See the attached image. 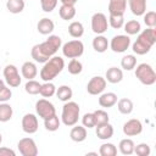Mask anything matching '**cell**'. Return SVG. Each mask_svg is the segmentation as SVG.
<instances>
[{"instance_id":"obj_1","label":"cell","mask_w":156,"mask_h":156,"mask_svg":"<svg viewBox=\"0 0 156 156\" xmlns=\"http://www.w3.org/2000/svg\"><path fill=\"white\" fill-rule=\"evenodd\" d=\"M62 46V39L58 35L50 34L49 38L39 44H35L30 50V56L35 62L44 63L50 57L55 56L58 49Z\"/></svg>"},{"instance_id":"obj_2","label":"cell","mask_w":156,"mask_h":156,"mask_svg":"<svg viewBox=\"0 0 156 156\" xmlns=\"http://www.w3.org/2000/svg\"><path fill=\"white\" fill-rule=\"evenodd\" d=\"M155 43H156V29L146 28L144 30H140L136 40L130 45H132V50L134 54L145 55L151 50Z\"/></svg>"},{"instance_id":"obj_3","label":"cell","mask_w":156,"mask_h":156,"mask_svg":"<svg viewBox=\"0 0 156 156\" xmlns=\"http://www.w3.org/2000/svg\"><path fill=\"white\" fill-rule=\"evenodd\" d=\"M63 68H65V60L61 56L55 55L43 63L39 74L44 82H51L62 72Z\"/></svg>"},{"instance_id":"obj_4","label":"cell","mask_w":156,"mask_h":156,"mask_svg":"<svg viewBox=\"0 0 156 156\" xmlns=\"http://www.w3.org/2000/svg\"><path fill=\"white\" fill-rule=\"evenodd\" d=\"M80 117V107L74 101H66L62 106L61 112V122L67 127H73L78 123V119Z\"/></svg>"},{"instance_id":"obj_5","label":"cell","mask_w":156,"mask_h":156,"mask_svg":"<svg viewBox=\"0 0 156 156\" xmlns=\"http://www.w3.org/2000/svg\"><path fill=\"white\" fill-rule=\"evenodd\" d=\"M135 77L136 79L144 84V85H154L156 83V72L154 71L152 66L146 63V62H143V63H139L138 66H135Z\"/></svg>"},{"instance_id":"obj_6","label":"cell","mask_w":156,"mask_h":156,"mask_svg":"<svg viewBox=\"0 0 156 156\" xmlns=\"http://www.w3.org/2000/svg\"><path fill=\"white\" fill-rule=\"evenodd\" d=\"M62 55L67 58H78L84 52V44L79 39L69 40L61 46Z\"/></svg>"},{"instance_id":"obj_7","label":"cell","mask_w":156,"mask_h":156,"mask_svg":"<svg viewBox=\"0 0 156 156\" xmlns=\"http://www.w3.org/2000/svg\"><path fill=\"white\" fill-rule=\"evenodd\" d=\"M130 44H132V40H130L129 35H127V34H118V35H115L108 41V48L113 52L122 54V52H126L129 49Z\"/></svg>"},{"instance_id":"obj_8","label":"cell","mask_w":156,"mask_h":156,"mask_svg":"<svg viewBox=\"0 0 156 156\" xmlns=\"http://www.w3.org/2000/svg\"><path fill=\"white\" fill-rule=\"evenodd\" d=\"M4 78H5V82L6 84L10 87V88H17L20 87L21 82H22V77L20 76V72H18V68L15 66V65H6L4 71Z\"/></svg>"},{"instance_id":"obj_9","label":"cell","mask_w":156,"mask_h":156,"mask_svg":"<svg viewBox=\"0 0 156 156\" xmlns=\"http://www.w3.org/2000/svg\"><path fill=\"white\" fill-rule=\"evenodd\" d=\"M17 149L22 156H37L38 155V146L33 138H22L17 143Z\"/></svg>"},{"instance_id":"obj_10","label":"cell","mask_w":156,"mask_h":156,"mask_svg":"<svg viewBox=\"0 0 156 156\" xmlns=\"http://www.w3.org/2000/svg\"><path fill=\"white\" fill-rule=\"evenodd\" d=\"M108 28V21L105 13L102 12H96L91 16V30L98 35V34H104L107 32Z\"/></svg>"},{"instance_id":"obj_11","label":"cell","mask_w":156,"mask_h":156,"mask_svg":"<svg viewBox=\"0 0 156 156\" xmlns=\"http://www.w3.org/2000/svg\"><path fill=\"white\" fill-rule=\"evenodd\" d=\"M35 112L40 118L45 119V118L55 115L56 113V108H55L52 102H50L48 99L44 98V99H39L35 102Z\"/></svg>"},{"instance_id":"obj_12","label":"cell","mask_w":156,"mask_h":156,"mask_svg":"<svg viewBox=\"0 0 156 156\" xmlns=\"http://www.w3.org/2000/svg\"><path fill=\"white\" fill-rule=\"evenodd\" d=\"M106 84H107V82H106V79L104 77L95 76V77H93L88 82V84H87V91L90 95H100L101 93L105 91Z\"/></svg>"},{"instance_id":"obj_13","label":"cell","mask_w":156,"mask_h":156,"mask_svg":"<svg viewBox=\"0 0 156 156\" xmlns=\"http://www.w3.org/2000/svg\"><path fill=\"white\" fill-rule=\"evenodd\" d=\"M22 130L27 134H34L38 128H39V122H38V117L34 113H26L22 117Z\"/></svg>"},{"instance_id":"obj_14","label":"cell","mask_w":156,"mask_h":156,"mask_svg":"<svg viewBox=\"0 0 156 156\" xmlns=\"http://www.w3.org/2000/svg\"><path fill=\"white\" fill-rule=\"evenodd\" d=\"M122 130H123V134L126 136H135V135H139L143 132V123L138 118L128 119L123 124Z\"/></svg>"},{"instance_id":"obj_15","label":"cell","mask_w":156,"mask_h":156,"mask_svg":"<svg viewBox=\"0 0 156 156\" xmlns=\"http://www.w3.org/2000/svg\"><path fill=\"white\" fill-rule=\"evenodd\" d=\"M96 127V136L101 140H108L113 136V127L110 122L107 123H104V124H99V126H95Z\"/></svg>"},{"instance_id":"obj_16","label":"cell","mask_w":156,"mask_h":156,"mask_svg":"<svg viewBox=\"0 0 156 156\" xmlns=\"http://www.w3.org/2000/svg\"><path fill=\"white\" fill-rule=\"evenodd\" d=\"M21 74L23 78H26L27 80L29 79H34L38 74V67L34 62L32 61H26L22 67H21Z\"/></svg>"},{"instance_id":"obj_17","label":"cell","mask_w":156,"mask_h":156,"mask_svg":"<svg viewBox=\"0 0 156 156\" xmlns=\"http://www.w3.org/2000/svg\"><path fill=\"white\" fill-rule=\"evenodd\" d=\"M127 10V0H108L110 15H124Z\"/></svg>"},{"instance_id":"obj_18","label":"cell","mask_w":156,"mask_h":156,"mask_svg":"<svg viewBox=\"0 0 156 156\" xmlns=\"http://www.w3.org/2000/svg\"><path fill=\"white\" fill-rule=\"evenodd\" d=\"M127 2L134 16H143L146 12V0H127Z\"/></svg>"},{"instance_id":"obj_19","label":"cell","mask_w":156,"mask_h":156,"mask_svg":"<svg viewBox=\"0 0 156 156\" xmlns=\"http://www.w3.org/2000/svg\"><path fill=\"white\" fill-rule=\"evenodd\" d=\"M37 29L43 35H50L55 29V23H54L52 20H50L48 17H44V18L39 20V22L37 24Z\"/></svg>"},{"instance_id":"obj_20","label":"cell","mask_w":156,"mask_h":156,"mask_svg":"<svg viewBox=\"0 0 156 156\" xmlns=\"http://www.w3.org/2000/svg\"><path fill=\"white\" fill-rule=\"evenodd\" d=\"M105 79H106V82H108L111 84H117V83L122 82V79H123V71H122V68L110 67L106 71Z\"/></svg>"},{"instance_id":"obj_21","label":"cell","mask_w":156,"mask_h":156,"mask_svg":"<svg viewBox=\"0 0 156 156\" xmlns=\"http://www.w3.org/2000/svg\"><path fill=\"white\" fill-rule=\"evenodd\" d=\"M117 95L112 91H107V93H101L99 95V105L101 107H105V108H108V107H112L116 105L117 102Z\"/></svg>"},{"instance_id":"obj_22","label":"cell","mask_w":156,"mask_h":156,"mask_svg":"<svg viewBox=\"0 0 156 156\" xmlns=\"http://www.w3.org/2000/svg\"><path fill=\"white\" fill-rule=\"evenodd\" d=\"M87 135H88V132H87V128L84 126H77V124H74L73 128L69 132V138L73 141H76V143L84 141L87 139Z\"/></svg>"},{"instance_id":"obj_23","label":"cell","mask_w":156,"mask_h":156,"mask_svg":"<svg viewBox=\"0 0 156 156\" xmlns=\"http://www.w3.org/2000/svg\"><path fill=\"white\" fill-rule=\"evenodd\" d=\"M93 49L96 52H105L108 49V40L106 37H104L102 34H98L94 39H93Z\"/></svg>"},{"instance_id":"obj_24","label":"cell","mask_w":156,"mask_h":156,"mask_svg":"<svg viewBox=\"0 0 156 156\" xmlns=\"http://www.w3.org/2000/svg\"><path fill=\"white\" fill-rule=\"evenodd\" d=\"M117 108L122 115H130L134 110V104L130 99L128 98H122L119 100H117Z\"/></svg>"},{"instance_id":"obj_25","label":"cell","mask_w":156,"mask_h":156,"mask_svg":"<svg viewBox=\"0 0 156 156\" xmlns=\"http://www.w3.org/2000/svg\"><path fill=\"white\" fill-rule=\"evenodd\" d=\"M55 95L57 96V99H58L60 101L66 102V101H69V100L72 99V96H73V90H72V88H71L69 85H61V87L56 88Z\"/></svg>"},{"instance_id":"obj_26","label":"cell","mask_w":156,"mask_h":156,"mask_svg":"<svg viewBox=\"0 0 156 156\" xmlns=\"http://www.w3.org/2000/svg\"><path fill=\"white\" fill-rule=\"evenodd\" d=\"M134 146H135V144H134V141H133L130 138H124V139H122V140L119 141V144H118V150H119V152H121L122 155L129 156V155L134 154Z\"/></svg>"},{"instance_id":"obj_27","label":"cell","mask_w":156,"mask_h":156,"mask_svg":"<svg viewBox=\"0 0 156 156\" xmlns=\"http://www.w3.org/2000/svg\"><path fill=\"white\" fill-rule=\"evenodd\" d=\"M76 12L77 11H76L74 5H63V4H61V6L58 9V15L65 21L73 20L74 16H76Z\"/></svg>"},{"instance_id":"obj_28","label":"cell","mask_w":156,"mask_h":156,"mask_svg":"<svg viewBox=\"0 0 156 156\" xmlns=\"http://www.w3.org/2000/svg\"><path fill=\"white\" fill-rule=\"evenodd\" d=\"M123 28H124V32L127 33V35H136L141 30V24L138 20H130V21L124 22Z\"/></svg>"},{"instance_id":"obj_29","label":"cell","mask_w":156,"mask_h":156,"mask_svg":"<svg viewBox=\"0 0 156 156\" xmlns=\"http://www.w3.org/2000/svg\"><path fill=\"white\" fill-rule=\"evenodd\" d=\"M68 34L72 37V38H80L83 34H84V26L82 24V22L79 21H73L69 23L68 26Z\"/></svg>"},{"instance_id":"obj_30","label":"cell","mask_w":156,"mask_h":156,"mask_svg":"<svg viewBox=\"0 0 156 156\" xmlns=\"http://www.w3.org/2000/svg\"><path fill=\"white\" fill-rule=\"evenodd\" d=\"M60 124H61V119L56 113L44 119V127L49 132H56L60 128Z\"/></svg>"},{"instance_id":"obj_31","label":"cell","mask_w":156,"mask_h":156,"mask_svg":"<svg viewBox=\"0 0 156 156\" xmlns=\"http://www.w3.org/2000/svg\"><path fill=\"white\" fill-rule=\"evenodd\" d=\"M24 6H26L24 0H7L6 2V9L9 10V12L13 15L21 13L24 10Z\"/></svg>"},{"instance_id":"obj_32","label":"cell","mask_w":156,"mask_h":156,"mask_svg":"<svg viewBox=\"0 0 156 156\" xmlns=\"http://www.w3.org/2000/svg\"><path fill=\"white\" fill-rule=\"evenodd\" d=\"M12 115H13L12 106L7 102H0V122L2 123L9 122L12 118Z\"/></svg>"},{"instance_id":"obj_33","label":"cell","mask_w":156,"mask_h":156,"mask_svg":"<svg viewBox=\"0 0 156 156\" xmlns=\"http://www.w3.org/2000/svg\"><path fill=\"white\" fill-rule=\"evenodd\" d=\"M136 66V57L133 54H127L121 60V67L124 71H132Z\"/></svg>"},{"instance_id":"obj_34","label":"cell","mask_w":156,"mask_h":156,"mask_svg":"<svg viewBox=\"0 0 156 156\" xmlns=\"http://www.w3.org/2000/svg\"><path fill=\"white\" fill-rule=\"evenodd\" d=\"M56 93V87L52 82H44L41 85H40V90H39V94L43 96V98H52Z\"/></svg>"},{"instance_id":"obj_35","label":"cell","mask_w":156,"mask_h":156,"mask_svg":"<svg viewBox=\"0 0 156 156\" xmlns=\"http://www.w3.org/2000/svg\"><path fill=\"white\" fill-rule=\"evenodd\" d=\"M99 154L101 156H116L117 155V147L112 143H104L100 145Z\"/></svg>"},{"instance_id":"obj_36","label":"cell","mask_w":156,"mask_h":156,"mask_svg":"<svg viewBox=\"0 0 156 156\" xmlns=\"http://www.w3.org/2000/svg\"><path fill=\"white\" fill-rule=\"evenodd\" d=\"M67 69H68V73H71V74H73V76H77V74H79V73H82V71H83V65H82V62H80L78 58H71V61L68 62Z\"/></svg>"},{"instance_id":"obj_37","label":"cell","mask_w":156,"mask_h":156,"mask_svg":"<svg viewBox=\"0 0 156 156\" xmlns=\"http://www.w3.org/2000/svg\"><path fill=\"white\" fill-rule=\"evenodd\" d=\"M40 83L37 82L35 79H29L27 80V83L24 84V90L26 93H28L29 95H37L39 94V90H40Z\"/></svg>"},{"instance_id":"obj_38","label":"cell","mask_w":156,"mask_h":156,"mask_svg":"<svg viewBox=\"0 0 156 156\" xmlns=\"http://www.w3.org/2000/svg\"><path fill=\"white\" fill-rule=\"evenodd\" d=\"M107 21H108V26H111L113 29H119L124 24L123 15H110Z\"/></svg>"},{"instance_id":"obj_39","label":"cell","mask_w":156,"mask_h":156,"mask_svg":"<svg viewBox=\"0 0 156 156\" xmlns=\"http://www.w3.org/2000/svg\"><path fill=\"white\" fill-rule=\"evenodd\" d=\"M93 113H94V117H95V123H96V126L107 123V122L110 121V116H108V113H107L105 110H96V111H94Z\"/></svg>"},{"instance_id":"obj_40","label":"cell","mask_w":156,"mask_h":156,"mask_svg":"<svg viewBox=\"0 0 156 156\" xmlns=\"http://www.w3.org/2000/svg\"><path fill=\"white\" fill-rule=\"evenodd\" d=\"M144 23L147 28H155L156 27V12L155 11H147L143 15Z\"/></svg>"},{"instance_id":"obj_41","label":"cell","mask_w":156,"mask_h":156,"mask_svg":"<svg viewBox=\"0 0 156 156\" xmlns=\"http://www.w3.org/2000/svg\"><path fill=\"white\" fill-rule=\"evenodd\" d=\"M82 124L90 129V128H94L96 126L95 123V117H94V113L93 112H88V113H84L83 117H82Z\"/></svg>"},{"instance_id":"obj_42","label":"cell","mask_w":156,"mask_h":156,"mask_svg":"<svg viewBox=\"0 0 156 156\" xmlns=\"http://www.w3.org/2000/svg\"><path fill=\"white\" fill-rule=\"evenodd\" d=\"M150 152H151V149L146 143H140L134 146V154H136L138 156H149Z\"/></svg>"},{"instance_id":"obj_43","label":"cell","mask_w":156,"mask_h":156,"mask_svg":"<svg viewBox=\"0 0 156 156\" xmlns=\"http://www.w3.org/2000/svg\"><path fill=\"white\" fill-rule=\"evenodd\" d=\"M58 0H40V6L44 12H52L57 6Z\"/></svg>"},{"instance_id":"obj_44","label":"cell","mask_w":156,"mask_h":156,"mask_svg":"<svg viewBox=\"0 0 156 156\" xmlns=\"http://www.w3.org/2000/svg\"><path fill=\"white\" fill-rule=\"evenodd\" d=\"M12 96V91L7 85H2L0 88V102H7Z\"/></svg>"},{"instance_id":"obj_45","label":"cell","mask_w":156,"mask_h":156,"mask_svg":"<svg viewBox=\"0 0 156 156\" xmlns=\"http://www.w3.org/2000/svg\"><path fill=\"white\" fill-rule=\"evenodd\" d=\"M0 156H16V152L6 146H1L0 147Z\"/></svg>"},{"instance_id":"obj_46","label":"cell","mask_w":156,"mask_h":156,"mask_svg":"<svg viewBox=\"0 0 156 156\" xmlns=\"http://www.w3.org/2000/svg\"><path fill=\"white\" fill-rule=\"evenodd\" d=\"M60 1L63 5H76V2H78V0H60Z\"/></svg>"},{"instance_id":"obj_47","label":"cell","mask_w":156,"mask_h":156,"mask_svg":"<svg viewBox=\"0 0 156 156\" xmlns=\"http://www.w3.org/2000/svg\"><path fill=\"white\" fill-rule=\"evenodd\" d=\"M87 155H95V156H98V152H87Z\"/></svg>"},{"instance_id":"obj_48","label":"cell","mask_w":156,"mask_h":156,"mask_svg":"<svg viewBox=\"0 0 156 156\" xmlns=\"http://www.w3.org/2000/svg\"><path fill=\"white\" fill-rule=\"evenodd\" d=\"M2 85H5V83H4V80H2V79H0V88H1Z\"/></svg>"},{"instance_id":"obj_49","label":"cell","mask_w":156,"mask_h":156,"mask_svg":"<svg viewBox=\"0 0 156 156\" xmlns=\"http://www.w3.org/2000/svg\"><path fill=\"white\" fill-rule=\"evenodd\" d=\"M2 143V135H1V133H0V144Z\"/></svg>"},{"instance_id":"obj_50","label":"cell","mask_w":156,"mask_h":156,"mask_svg":"<svg viewBox=\"0 0 156 156\" xmlns=\"http://www.w3.org/2000/svg\"><path fill=\"white\" fill-rule=\"evenodd\" d=\"M0 68H1V67H0Z\"/></svg>"}]
</instances>
